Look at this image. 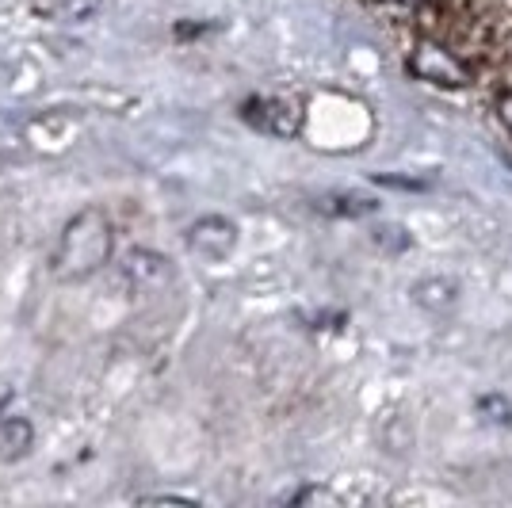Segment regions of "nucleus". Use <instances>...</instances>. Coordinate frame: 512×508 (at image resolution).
Segmentation results:
<instances>
[{
  "label": "nucleus",
  "mask_w": 512,
  "mask_h": 508,
  "mask_svg": "<svg viewBox=\"0 0 512 508\" xmlns=\"http://www.w3.org/2000/svg\"><path fill=\"white\" fill-rule=\"evenodd\" d=\"M104 4L107 0H58V8H54L50 16L58 23H81V20H92Z\"/></svg>",
  "instance_id": "9"
},
{
  "label": "nucleus",
  "mask_w": 512,
  "mask_h": 508,
  "mask_svg": "<svg viewBox=\"0 0 512 508\" xmlns=\"http://www.w3.org/2000/svg\"><path fill=\"white\" fill-rule=\"evenodd\" d=\"M497 119H501V123H505V130L512 134V88L501 96V100H497Z\"/></svg>",
  "instance_id": "11"
},
{
  "label": "nucleus",
  "mask_w": 512,
  "mask_h": 508,
  "mask_svg": "<svg viewBox=\"0 0 512 508\" xmlns=\"http://www.w3.org/2000/svg\"><path fill=\"white\" fill-rule=\"evenodd\" d=\"M111 256V226L107 214L88 207V211L73 214L69 226L62 230V241L54 249V276L58 279H88L100 272Z\"/></svg>",
  "instance_id": "1"
},
{
  "label": "nucleus",
  "mask_w": 512,
  "mask_h": 508,
  "mask_svg": "<svg viewBox=\"0 0 512 508\" xmlns=\"http://www.w3.org/2000/svg\"><path fill=\"white\" fill-rule=\"evenodd\" d=\"M245 115L253 119L260 130H268V134H276V138H295L302 130V111L295 100H287V96H272V100H253V104L245 107Z\"/></svg>",
  "instance_id": "3"
},
{
  "label": "nucleus",
  "mask_w": 512,
  "mask_h": 508,
  "mask_svg": "<svg viewBox=\"0 0 512 508\" xmlns=\"http://www.w3.org/2000/svg\"><path fill=\"white\" fill-rule=\"evenodd\" d=\"M4 402H8V398H0V409H4Z\"/></svg>",
  "instance_id": "12"
},
{
  "label": "nucleus",
  "mask_w": 512,
  "mask_h": 508,
  "mask_svg": "<svg viewBox=\"0 0 512 508\" xmlns=\"http://www.w3.org/2000/svg\"><path fill=\"white\" fill-rule=\"evenodd\" d=\"M321 214H337V218H363V214H375L379 211V203H371V199H363V195H321L318 203H314Z\"/></svg>",
  "instance_id": "8"
},
{
  "label": "nucleus",
  "mask_w": 512,
  "mask_h": 508,
  "mask_svg": "<svg viewBox=\"0 0 512 508\" xmlns=\"http://www.w3.org/2000/svg\"><path fill=\"white\" fill-rule=\"evenodd\" d=\"M35 444V432L23 417H4L0 421V463H20Z\"/></svg>",
  "instance_id": "6"
},
{
  "label": "nucleus",
  "mask_w": 512,
  "mask_h": 508,
  "mask_svg": "<svg viewBox=\"0 0 512 508\" xmlns=\"http://www.w3.org/2000/svg\"><path fill=\"white\" fill-rule=\"evenodd\" d=\"M406 69L413 77H421L428 85H444V88H463L470 85V62L463 54H455L448 43L432 39V35H421V43L409 50Z\"/></svg>",
  "instance_id": "2"
},
{
  "label": "nucleus",
  "mask_w": 512,
  "mask_h": 508,
  "mask_svg": "<svg viewBox=\"0 0 512 508\" xmlns=\"http://www.w3.org/2000/svg\"><path fill=\"white\" fill-rule=\"evenodd\" d=\"M478 409H493V417H486V421H493V424H509L512 421L509 402H505V398H497V394H493V398H482V402H478Z\"/></svg>",
  "instance_id": "10"
},
{
  "label": "nucleus",
  "mask_w": 512,
  "mask_h": 508,
  "mask_svg": "<svg viewBox=\"0 0 512 508\" xmlns=\"http://www.w3.org/2000/svg\"><path fill=\"white\" fill-rule=\"evenodd\" d=\"M127 276L138 283V287H161L165 279L172 276L169 260L157 253H146V249H134L127 256Z\"/></svg>",
  "instance_id": "7"
},
{
  "label": "nucleus",
  "mask_w": 512,
  "mask_h": 508,
  "mask_svg": "<svg viewBox=\"0 0 512 508\" xmlns=\"http://www.w3.org/2000/svg\"><path fill=\"white\" fill-rule=\"evenodd\" d=\"M413 302L428 310V314H451L455 306H459V287L451 283V279H421L417 287H413Z\"/></svg>",
  "instance_id": "5"
},
{
  "label": "nucleus",
  "mask_w": 512,
  "mask_h": 508,
  "mask_svg": "<svg viewBox=\"0 0 512 508\" xmlns=\"http://www.w3.org/2000/svg\"><path fill=\"white\" fill-rule=\"evenodd\" d=\"M188 245H192L195 256L203 260H222L230 256V249L237 245V230L230 218H218V214H207L199 218L192 230H188Z\"/></svg>",
  "instance_id": "4"
}]
</instances>
